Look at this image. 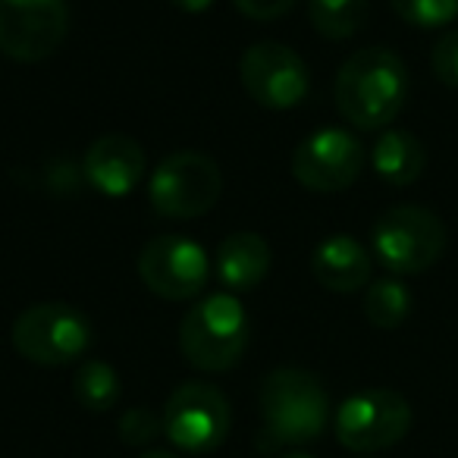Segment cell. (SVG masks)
<instances>
[{"instance_id":"cell-1","label":"cell","mask_w":458,"mask_h":458,"mask_svg":"<svg viewBox=\"0 0 458 458\" xmlns=\"http://www.w3.org/2000/svg\"><path fill=\"white\" fill-rule=\"evenodd\" d=\"M333 95L343 120L355 129H386L405 107L408 70L389 47H364L343 64Z\"/></svg>"},{"instance_id":"cell-2","label":"cell","mask_w":458,"mask_h":458,"mask_svg":"<svg viewBox=\"0 0 458 458\" xmlns=\"http://www.w3.org/2000/svg\"><path fill=\"white\" fill-rule=\"evenodd\" d=\"M261 449L276 452L305 445L324 433L330 420V395L324 383L301 368H276L261 383Z\"/></svg>"},{"instance_id":"cell-3","label":"cell","mask_w":458,"mask_h":458,"mask_svg":"<svg viewBox=\"0 0 458 458\" xmlns=\"http://www.w3.org/2000/svg\"><path fill=\"white\" fill-rule=\"evenodd\" d=\"M249 311L229 293L204 295L179 324V349L191 368L204 374L236 368L249 349Z\"/></svg>"},{"instance_id":"cell-4","label":"cell","mask_w":458,"mask_h":458,"mask_svg":"<svg viewBox=\"0 0 458 458\" xmlns=\"http://www.w3.org/2000/svg\"><path fill=\"white\" fill-rule=\"evenodd\" d=\"M370 249L383 270L395 276H418L430 270L445 251V226L420 204H395L377 216Z\"/></svg>"},{"instance_id":"cell-5","label":"cell","mask_w":458,"mask_h":458,"mask_svg":"<svg viewBox=\"0 0 458 458\" xmlns=\"http://www.w3.org/2000/svg\"><path fill=\"white\" fill-rule=\"evenodd\" d=\"M10 339L26 361L41 368H64L89 352L95 330L79 308L64 301H41L16 318Z\"/></svg>"},{"instance_id":"cell-6","label":"cell","mask_w":458,"mask_h":458,"mask_svg":"<svg viewBox=\"0 0 458 458\" xmlns=\"http://www.w3.org/2000/svg\"><path fill=\"white\" fill-rule=\"evenodd\" d=\"M223 195V173L208 154L176 151L157 164L148 182V201L166 220H195Z\"/></svg>"},{"instance_id":"cell-7","label":"cell","mask_w":458,"mask_h":458,"mask_svg":"<svg viewBox=\"0 0 458 458\" xmlns=\"http://www.w3.org/2000/svg\"><path fill=\"white\" fill-rule=\"evenodd\" d=\"M336 439L352 452H383L411 430V405L395 389H361L336 408Z\"/></svg>"},{"instance_id":"cell-8","label":"cell","mask_w":458,"mask_h":458,"mask_svg":"<svg viewBox=\"0 0 458 458\" xmlns=\"http://www.w3.org/2000/svg\"><path fill=\"white\" fill-rule=\"evenodd\" d=\"M160 418H164V437L176 449L191 452V455H204V452H214L216 445H223L229 424H233L226 395L214 383L198 380L173 389Z\"/></svg>"},{"instance_id":"cell-9","label":"cell","mask_w":458,"mask_h":458,"mask_svg":"<svg viewBox=\"0 0 458 458\" xmlns=\"http://www.w3.org/2000/svg\"><path fill=\"white\" fill-rule=\"evenodd\" d=\"M70 32L66 0H0V51L20 64H38Z\"/></svg>"},{"instance_id":"cell-10","label":"cell","mask_w":458,"mask_h":458,"mask_svg":"<svg viewBox=\"0 0 458 458\" xmlns=\"http://www.w3.org/2000/svg\"><path fill=\"white\" fill-rule=\"evenodd\" d=\"M239 79L251 101L267 110L299 107L311 85L305 60L280 41H261L249 47L239 60Z\"/></svg>"},{"instance_id":"cell-11","label":"cell","mask_w":458,"mask_h":458,"mask_svg":"<svg viewBox=\"0 0 458 458\" xmlns=\"http://www.w3.org/2000/svg\"><path fill=\"white\" fill-rule=\"evenodd\" d=\"M139 276L157 299H198L210 276V261L198 242L185 236H157L141 249Z\"/></svg>"},{"instance_id":"cell-12","label":"cell","mask_w":458,"mask_h":458,"mask_svg":"<svg viewBox=\"0 0 458 458\" xmlns=\"http://www.w3.org/2000/svg\"><path fill=\"white\" fill-rule=\"evenodd\" d=\"M364 148L345 129H320L293 154V176L311 191H343L361 176Z\"/></svg>"},{"instance_id":"cell-13","label":"cell","mask_w":458,"mask_h":458,"mask_svg":"<svg viewBox=\"0 0 458 458\" xmlns=\"http://www.w3.org/2000/svg\"><path fill=\"white\" fill-rule=\"evenodd\" d=\"M148 173L145 148L129 135H104L91 141L82 160V176L104 198H126L141 185Z\"/></svg>"},{"instance_id":"cell-14","label":"cell","mask_w":458,"mask_h":458,"mask_svg":"<svg viewBox=\"0 0 458 458\" xmlns=\"http://www.w3.org/2000/svg\"><path fill=\"white\" fill-rule=\"evenodd\" d=\"M370 255L358 239L352 236H330L314 249L311 274L324 289L339 295L358 293L370 283Z\"/></svg>"},{"instance_id":"cell-15","label":"cell","mask_w":458,"mask_h":458,"mask_svg":"<svg viewBox=\"0 0 458 458\" xmlns=\"http://www.w3.org/2000/svg\"><path fill=\"white\" fill-rule=\"evenodd\" d=\"M270 264H274V255H270L267 239L249 229L226 236L216 249V276L233 293H249L267 280Z\"/></svg>"},{"instance_id":"cell-16","label":"cell","mask_w":458,"mask_h":458,"mask_svg":"<svg viewBox=\"0 0 458 458\" xmlns=\"http://www.w3.org/2000/svg\"><path fill=\"white\" fill-rule=\"evenodd\" d=\"M374 170L383 182L389 185H411L424 176L427 170V151L420 145L418 135L405 132V129H386L374 145Z\"/></svg>"},{"instance_id":"cell-17","label":"cell","mask_w":458,"mask_h":458,"mask_svg":"<svg viewBox=\"0 0 458 458\" xmlns=\"http://www.w3.org/2000/svg\"><path fill=\"white\" fill-rule=\"evenodd\" d=\"M370 0H308V20L314 32L330 41L352 38L364 26Z\"/></svg>"},{"instance_id":"cell-18","label":"cell","mask_w":458,"mask_h":458,"mask_svg":"<svg viewBox=\"0 0 458 458\" xmlns=\"http://www.w3.org/2000/svg\"><path fill=\"white\" fill-rule=\"evenodd\" d=\"M408 314H411V293L399 276L370 283L368 295H364V318L377 330H399L408 320Z\"/></svg>"},{"instance_id":"cell-19","label":"cell","mask_w":458,"mask_h":458,"mask_svg":"<svg viewBox=\"0 0 458 458\" xmlns=\"http://www.w3.org/2000/svg\"><path fill=\"white\" fill-rule=\"evenodd\" d=\"M72 395L89 411H110L120 402V377L107 361H85L72 374Z\"/></svg>"},{"instance_id":"cell-20","label":"cell","mask_w":458,"mask_h":458,"mask_svg":"<svg viewBox=\"0 0 458 458\" xmlns=\"http://www.w3.org/2000/svg\"><path fill=\"white\" fill-rule=\"evenodd\" d=\"M402 22L414 29H443L458 20V0H389Z\"/></svg>"},{"instance_id":"cell-21","label":"cell","mask_w":458,"mask_h":458,"mask_svg":"<svg viewBox=\"0 0 458 458\" xmlns=\"http://www.w3.org/2000/svg\"><path fill=\"white\" fill-rule=\"evenodd\" d=\"M164 433V418L151 408H129L120 418V437L126 445H148Z\"/></svg>"},{"instance_id":"cell-22","label":"cell","mask_w":458,"mask_h":458,"mask_svg":"<svg viewBox=\"0 0 458 458\" xmlns=\"http://www.w3.org/2000/svg\"><path fill=\"white\" fill-rule=\"evenodd\" d=\"M430 70L449 89H458V29L439 35L430 51Z\"/></svg>"},{"instance_id":"cell-23","label":"cell","mask_w":458,"mask_h":458,"mask_svg":"<svg viewBox=\"0 0 458 458\" xmlns=\"http://www.w3.org/2000/svg\"><path fill=\"white\" fill-rule=\"evenodd\" d=\"M233 4H236L239 13L249 16V20L270 22V20H280V16H286L289 10L299 4V0H233Z\"/></svg>"},{"instance_id":"cell-24","label":"cell","mask_w":458,"mask_h":458,"mask_svg":"<svg viewBox=\"0 0 458 458\" xmlns=\"http://www.w3.org/2000/svg\"><path fill=\"white\" fill-rule=\"evenodd\" d=\"M170 4L182 10V13H204V10H208L214 0H170Z\"/></svg>"},{"instance_id":"cell-25","label":"cell","mask_w":458,"mask_h":458,"mask_svg":"<svg viewBox=\"0 0 458 458\" xmlns=\"http://www.w3.org/2000/svg\"><path fill=\"white\" fill-rule=\"evenodd\" d=\"M139 458H176L173 452H166V449H148V452H141Z\"/></svg>"},{"instance_id":"cell-26","label":"cell","mask_w":458,"mask_h":458,"mask_svg":"<svg viewBox=\"0 0 458 458\" xmlns=\"http://www.w3.org/2000/svg\"><path fill=\"white\" fill-rule=\"evenodd\" d=\"M283 458H314V455H305V452H293V455H283Z\"/></svg>"}]
</instances>
